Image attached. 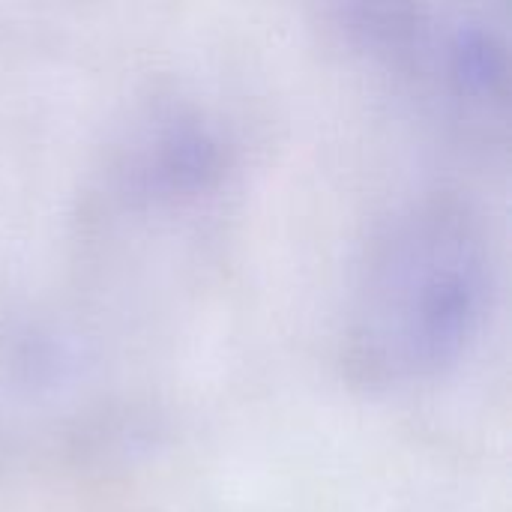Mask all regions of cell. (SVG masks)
I'll list each match as a JSON object with an SVG mask.
<instances>
[{"instance_id": "7a4b0ae2", "label": "cell", "mask_w": 512, "mask_h": 512, "mask_svg": "<svg viewBox=\"0 0 512 512\" xmlns=\"http://www.w3.org/2000/svg\"><path fill=\"white\" fill-rule=\"evenodd\" d=\"M348 30L435 117L474 138L504 129L510 102V30L474 3L357 6Z\"/></svg>"}, {"instance_id": "6da1fadb", "label": "cell", "mask_w": 512, "mask_h": 512, "mask_svg": "<svg viewBox=\"0 0 512 512\" xmlns=\"http://www.w3.org/2000/svg\"><path fill=\"white\" fill-rule=\"evenodd\" d=\"M492 240L456 192L396 207L369 237L345 300L339 357L366 390L441 378L477 339L492 294Z\"/></svg>"}]
</instances>
